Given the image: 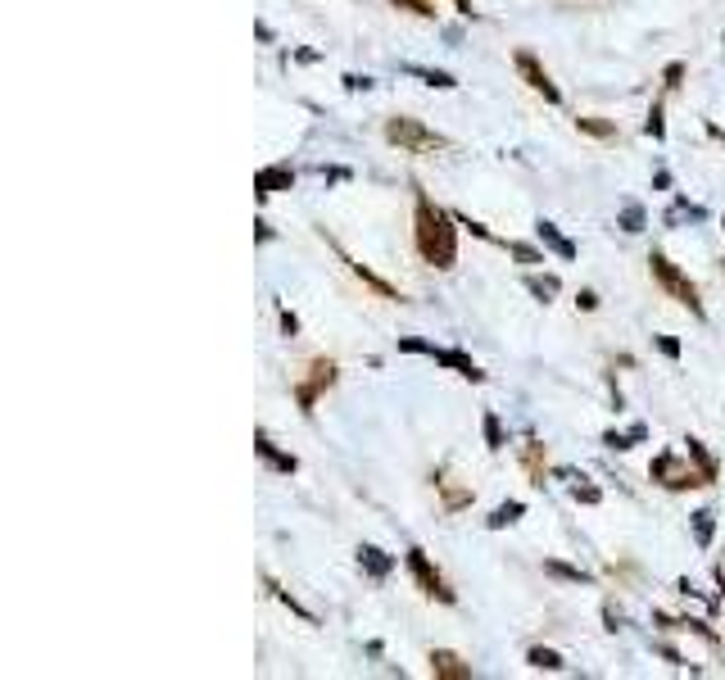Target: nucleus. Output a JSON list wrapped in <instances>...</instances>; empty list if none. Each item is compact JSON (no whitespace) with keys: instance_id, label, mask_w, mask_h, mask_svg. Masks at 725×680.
I'll return each instance as SVG.
<instances>
[{"instance_id":"obj_1","label":"nucleus","mask_w":725,"mask_h":680,"mask_svg":"<svg viewBox=\"0 0 725 680\" xmlns=\"http://www.w3.org/2000/svg\"><path fill=\"white\" fill-rule=\"evenodd\" d=\"M413 241H417V255H422L431 268H454V264H458V227H454V214L436 209L422 191H417V209H413Z\"/></svg>"},{"instance_id":"obj_2","label":"nucleus","mask_w":725,"mask_h":680,"mask_svg":"<svg viewBox=\"0 0 725 680\" xmlns=\"http://www.w3.org/2000/svg\"><path fill=\"white\" fill-rule=\"evenodd\" d=\"M648 272H653V277H657V286H662V290H667L676 304H685L694 318H703V313H708V309H703V299H699V286H694L685 272L676 268L667 255H657V250H653V255H648Z\"/></svg>"},{"instance_id":"obj_3","label":"nucleus","mask_w":725,"mask_h":680,"mask_svg":"<svg viewBox=\"0 0 725 680\" xmlns=\"http://www.w3.org/2000/svg\"><path fill=\"white\" fill-rule=\"evenodd\" d=\"M385 141L399 145L404 154H436V150H445V136L431 132V128L417 123V119H404V114L385 119Z\"/></svg>"},{"instance_id":"obj_4","label":"nucleus","mask_w":725,"mask_h":680,"mask_svg":"<svg viewBox=\"0 0 725 680\" xmlns=\"http://www.w3.org/2000/svg\"><path fill=\"white\" fill-rule=\"evenodd\" d=\"M648 476H653L657 486H667V490H699V486H712V481L703 476V467H680V458H676L671 449L653 458Z\"/></svg>"},{"instance_id":"obj_5","label":"nucleus","mask_w":725,"mask_h":680,"mask_svg":"<svg viewBox=\"0 0 725 680\" xmlns=\"http://www.w3.org/2000/svg\"><path fill=\"white\" fill-rule=\"evenodd\" d=\"M399 350H404V354H426V359H436V363L454 368V372H458L463 382H485L481 368H477V363H472L468 354H458V350H436L431 340H413V336H404V340H399Z\"/></svg>"},{"instance_id":"obj_6","label":"nucleus","mask_w":725,"mask_h":680,"mask_svg":"<svg viewBox=\"0 0 725 680\" xmlns=\"http://www.w3.org/2000/svg\"><path fill=\"white\" fill-rule=\"evenodd\" d=\"M408 571H413V581H417V590L426 594V599H440V603H454V590H449V581L440 576V567L422 553V549H408Z\"/></svg>"},{"instance_id":"obj_7","label":"nucleus","mask_w":725,"mask_h":680,"mask_svg":"<svg viewBox=\"0 0 725 680\" xmlns=\"http://www.w3.org/2000/svg\"><path fill=\"white\" fill-rule=\"evenodd\" d=\"M331 386H336V363H331V359H313V363H309V382H299V386H295L299 413H313L318 395H322V391H331Z\"/></svg>"},{"instance_id":"obj_8","label":"nucleus","mask_w":725,"mask_h":680,"mask_svg":"<svg viewBox=\"0 0 725 680\" xmlns=\"http://www.w3.org/2000/svg\"><path fill=\"white\" fill-rule=\"evenodd\" d=\"M512 64H517V73H521V82H526V87H531L535 96H544L549 105H562V91L553 87V78L544 73V64H540V59L531 55V50H517V55H512Z\"/></svg>"},{"instance_id":"obj_9","label":"nucleus","mask_w":725,"mask_h":680,"mask_svg":"<svg viewBox=\"0 0 725 680\" xmlns=\"http://www.w3.org/2000/svg\"><path fill=\"white\" fill-rule=\"evenodd\" d=\"M431 676H445V680H472V663H463L458 654L449 649H431Z\"/></svg>"},{"instance_id":"obj_10","label":"nucleus","mask_w":725,"mask_h":680,"mask_svg":"<svg viewBox=\"0 0 725 680\" xmlns=\"http://www.w3.org/2000/svg\"><path fill=\"white\" fill-rule=\"evenodd\" d=\"M290 182H295V168L290 163H272V168H263L254 177V191L258 195H277V191H290Z\"/></svg>"},{"instance_id":"obj_11","label":"nucleus","mask_w":725,"mask_h":680,"mask_svg":"<svg viewBox=\"0 0 725 680\" xmlns=\"http://www.w3.org/2000/svg\"><path fill=\"white\" fill-rule=\"evenodd\" d=\"M359 567L372 576V581H385V576L394 571V558H390V553H381L376 544H362V549H359Z\"/></svg>"},{"instance_id":"obj_12","label":"nucleus","mask_w":725,"mask_h":680,"mask_svg":"<svg viewBox=\"0 0 725 680\" xmlns=\"http://www.w3.org/2000/svg\"><path fill=\"white\" fill-rule=\"evenodd\" d=\"M254 449H258V458H263V463H272V467H277V472H286V476L299 467V458H295V454H281V449H277V445H272L263 431L254 435Z\"/></svg>"},{"instance_id":"obj_13","label":"nucleus","mask_w":725,"mask_h":680,"mask_svg":"<svg viewBox=\"0 0 725 680\" xmlns=\"http://www.w3.org/2000/svg\"><path fill=\"white\" fill-rule=\"evenodd\" d=\"M540 241H544L549 250H558L562 259H576V246H572V241H567V236H562L553 223H540Z\"/></svg>"},{"instance_id":"obj_14","label":"nucleus","mask_w":725,"mask_h":680,"mask_svg":"<svg viewBox=\"0 0 725 680\" xmlns=\"http://www.w3.org/2000/svg\"><path fill=\"white\" fill-rule=\"evenodd\" d=\"M712 531H717V513H712V508H699V513H694V540H699V549L712 544Z\"/></svg>"},{"instance_id":"obj_15","label":"nucleus","mask_w":725,"mask_h":680,"mask_svg":"<svg viewBox=\"0 0 725 680\" xmlns=\"http://www.w3.org/2000/svg\"><path fill=\"white\" fill-rule=\"evenodd\" d=\"M526 663L535 667V672H562L567 663H562V654H553V649H531L526 654Z\"/></svg>"},{"instance_id":"obj_16","label":"nucleus","mask_w":725,"mask_h":680,"mask_svg":"<svg viewBox=\"0 0 725 680\" xmlns=\"http://www.w3.org/2000/svg\"><path fill=\"white\" fill-rule=\"evenodd\" d=\"M689 458H694V467H703V476H708V481H717V458L708 454V445H703V440H689Z\"/></svg>"},{"instance_id":"obj_17","label":"nucleus","mask_w":725,"mask_h":680,"mask_svg":"<svg viewBox=\"0 0 725 680\" xmlns=\"http://www.w3.org/2000/svg\"><path fill=\"white\" fill-rule=\"evenodd\" d=\"M350 268H354V277H362V281H367V286H372L376 295H385V299H399V290H394L390 281H381V277H376L372 268H362V264H354V259H350Z\"/></svg>"},{"instance_id":"obj_18","label":"nucleus","mask_w":725,"mask_h":680,"mask_svg":"<svg viewBox=\"0 0 725 680\" xmlns=\"http://www.w3.org/2000/svg\"><path fill=\"white\" fill-rule=\"evenodd\" d=\"M408 73H413V78H422L426 87H440V91H454V87H458V82H454L449 73H440V68H417V64H413Z\"/></svg>"},{"instance_id":"obj_19","label":"nucleus","mask_w":725,"mask_h":680,"mask_svg":"<svg viewBox=\"0 0 725 680\" xmlns=\"http://www.w3.org/2000/svg\"><path fill=\"white\" fill-rule=\"evenodd\" d=\"M544 571H549V576H558V581H572V585H585V581H590L581 567H567V562H553V558L544 562Z\"/></svg>"},{"instance_id":"obj_20","label":"nucleus","mask_w":725,"mask_h":680,"mask_svg":"<svg viewBox=\"0 0 725 680\" xmlns=\"http://www.w3.org/2000/svg\"><path fill=\"white\" fill-rule=\"evenodd\" d=\"M576 128H581L585 136H599V141L616 136V123H607V119H576Z\"/></svg>"},{"instance_id":"obj_21","label":"nucleus","mask_w":725,"mask_h":680,"mask_svg":"<svg viewBox=\"0 0 725 680\" xmlns=\"http://www.w3.org/2000/svg\"><path fill=\"white\" fill-rule=\"evenodd\" d=\"M481 426H485V445L499 454V449H503V426H499V413H485Z\"/></svg>"},{"instance_id":"obj_22","label":"nucleus","mask_w":725,"mask_h":680,"mask_svg":"<svg viewBox=\"0 0 725 680\" xmlns=\"http://www.w3.org/2000/svg\"><path fill=\"white\" fill-rule=\"evenodd\" d=\"M508 255H512V259H521L526 268H531V264H544V255H540V250H531V246H521V241H508Z\"/></svg>"},{"instance_id":"obj_23","label":"nucleus","mask_w":725,"mask_h":680,"mask_svg":"<svg viewBox=\"0 0 725 680\" xmlns=\"http://www.w3.org/2000/svg\"><path fill=\"white\" fill-rule=\"evenodd\" d=\"M521 518V504H503V508H494V518H489V527L499 531V527H508V522H517Z\"/></svg>"},{"instance_id":"obj_24","label":"nucleus","mask_w":725,"mask_h":680,"mask_svg":"<svg viewBox=\"0 0 725 680\" xmlns=\"http://www.w3.org/2000/svg\"><path fill=\"white\" fill-rule=\"evenodd\" d=\"M644 132L653 136V141H662V136H667V123H662V105H653V110H648V123H644Z\"/></svg>"},{"instance_id":"obj_25","label":"nucleus","mask_w":725,"mask_h":680,"mask_svg":"<svg viewBox=\"0 0 725 680\" xmlns=\"http://www.w3.org/2000/svg\"><path fill=\"white\" fill-rule=\"evenodd\" d=\"M621 227H625V232H644V209H639V204H625Z\"/></svg>"},{"instance_id":"obj_26","label":"nucleus","mask_w":725,"mask_h":680,"mask_svg":"<svg viewBox=\"0 0 725 680\" xmlns=\"http://www.w3.org/2000/svg\"><path fill=\"white\" fill-rule=\"evenodd\" d=\"M526 286H531V295H540V299H549V295H558V277H544V281H540V277H531Z\"/></svg>"},{"instance_id":"obj_27","label":"nucleus","mask_w":725,"mask_h":680,"mask_svg":"<svg viewBox=\"0 0 725 680\" xmlns=\"http://www.w3.org/2000/svg\"><path fill=\"white\" fill-rule=\"evenodd\" d=\"M399 9H408V14H417V18H436V5L431 0H394Z\"/></svg>"},{"instance_id":"obj_28","label":"nucleus","mask_w":725,"mask_h":680,"mask_svg":"<svg viewBox=\"0 0 725 680\" xmlns=\"http://www.w3.org/2000/svg\"><path fill=\"white\" fill-rule=\"evenodd\" d=\"M657 350H662L667 359H680V340H671V336H657Z\"/></svg>"},{"instance_id":"obj_29","label":"nucleus","mask_w":725,"mask_h":680,"mask_svg":"<svg viewBox=\"0 0 725 680\" xmlns=\"http://www.w3.org/2000/svg\"><path fill=\"white\" fill-rule=\"evenodd\" d=\"M572 495H576L581 504H599V490H594V486H576Z\"/></svg>"},{"instance_id":"obj_30","label":"nucleus","mask_w":725,"mask_h":680,"mask_svg":"<svg viewBox=\"0 0 725 680\" xmlns=\"http://www.w3.org/2000/svg\"><path fill=\"white\" fill-rule=\"evenodd\" d=\"M680 78H685V64H671V68H667V87L676 91V87H680Z\"/></svg>"},{"instance_id":"obj_31","label":"nucleus","mask_w":725,"mask_h":680,"mask_svg":"<svg viewBox=\"0 0 725 680\" xmlns=\"http://www.w3.org/2000/svg\"><path fill=\"white\" fill-rule=\"evenodd\" d=\"M576 304H581V309H599V295H594V290H581V299H576Z\"/></svg>"},{"instance_id":"obj_32","label":"nucleus","mask_w":725,"mask_h":680,"mask_svg":"<svg viewBox=\"0 0 725 680\" xmlns=\"http://www.w3.org/2000/svg\"><path fill=\"white\" fill-rule=\"evenodd\" d=\"M345 87H350V91H367V87H372V78H345Z\"/></svg>"},{"instance_id":"obj_33","label":"nucleus","mask_w":725,"mask_h":680,"mask_svg":"<svg viewBox=\"0 0 725 680\" xmlns=\"http://www.w3.org/2000/svg\"><path fill=\"white\" fill-rule=\"evenodd\" d=\"M458 5V14H472V0H454Z\"/></svg>"}]
</instances>
